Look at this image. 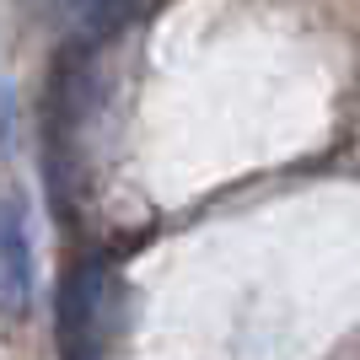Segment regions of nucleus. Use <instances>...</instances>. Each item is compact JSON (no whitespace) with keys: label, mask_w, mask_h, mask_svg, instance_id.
<instances>
[{"label":"nucleus","mask_w":360,"mask_h":360,"mask_svg":"<svg viewBox=\"0 0 360 360\" xmlns=\"http://www.w3.org/2000/svg\"><path fill=\"white\" fill-rule=\"evenodd\" d=\"M108 285H113V269H108L103 253L75 258L70 274L60 280V296H54V339H60L65 360H103Z\"/></svg>","instance_id":"f257e3e1"},{"label":"nucleus","mask_w":360,"mask_h":360,"mask_svg":"<svg viewBox=\"0 0 360 360\" xmlns=\"http://www.w3.org/2000/svg\"><path fill=\"white\" fill-rule=\"evenodd\" d=\"M146 11V0H70V16H75V44H108V38H119L135 16Z\"/></svg>","instance_id":"7ed1b4c3"},{"label":"nucleus","mask_w":360,"mask_h":360,"mask_svg":"<svg viewBox=\"0 0 360 360\" xmlns=\"http://www.w3.org/2000/svg\"><path fill=\"white\" fill-rule=\"evenodd\" d=\"M0 312L6 317L32 312V237H27V205L16 194L0 199Z\"/></svg>","instance_id":"f03ea898"}]
</instances>
